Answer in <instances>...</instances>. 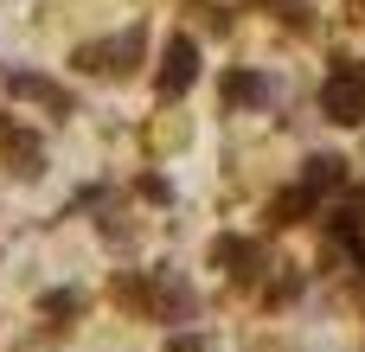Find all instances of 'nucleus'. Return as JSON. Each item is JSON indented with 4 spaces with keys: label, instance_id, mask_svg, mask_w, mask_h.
<instances>
[{
    "label": "nucleus",
    "instance_id": "f257e3e1",
    "mask_svg": "<svg viewBox=\"0 0 365 352\" xmlns=\"http://www.w3.org/2000/svg\"><path fill=\"white\" fill-rule=\"evenodd\" d=\"M141 51H148V32H141V26H128L122 38L77 45V71H90V77H128V71L141 64Z\"/></svg>",
    "mask_w": 365,
    "mask_h": 352
},
{
    "label": "nucleus",
    "instance_id": "f03ea898",
    "mask_svg": "<svg viewBox=\"0 0 365 352\" xmlns=\"http://www.w3.org/2000/svg\"><path fill=\"white\" fill-rule=\"evenodd\" d=\"M321 109H327L334 122H346V128L365 122V71L359 64H340V71L321 83Z\"/></svg>",
    "mask_w": 365,
    "mask_h": 352
},
{
    "label": "nucleus",
    "instance_id": "7ed1b4c3",
    "mask_svg": "<svg viewBox=\"0 0 365 352\" xmlns=\"http://www.w3.org/2000/svg\"><path fill=\"white\" fill-rule=\"evenodd\" d=\"M199 83V45L192 38H173L167 45V64H160V96H186Z\"/></svg>",
    "mask_w": 365,
    "mask_h": 352
},
{
    "label": "nucleus",
    "instance_id": "20e7f679",
    "mask_svg": "<svg viewBox=\"0 0 365 352\" xmlns=\"http://www.w3.org/2000/svg\"><path fill=\"white\" fill-rule=\"evenodd\" d=\"M6 96H19V103H45V109H58V115H71L77 103H71V90H58L51 77H38V71H6Z\"/></svg>",
    "mask_w": 365,
    "mask_h": 352
},
{
    "label": "nucleus",
    "instance_id": "39448f33",
    "mask_svg": "<svg viewBox=\"0 0 365 352\" xmlns=\"http://www.w3.org/2000/svg\"><path fill=\"white\" fill-rule=\"evenodd\" d=\"M0 160H13L26 180L45 167V147H38V135L32 128H19V122H0Z\"/></svg>",
    "mask_w": 365,
    "mask_h": 352
},
{
    "label": "nucleus",
    "instance_id": "423d86ee",
    "mask_svg": "<svg viewBox=\"0 0 365 352\" xmlns=\"http://www.w3.org/2000/svg\"><path fill=\"white\" fill-rule=\"evenodd\" d=\"M340 180H346V160H340V154H314V160H308V173H302V186H308L314 199H321V192H334Z\"/></svg>",
    "mask_w": 365,
    "mask_h": 352
},
{
    "label": "nucleus",
    "instance_id": "0eeeda50",
    "mask_svg": "<svg viewBox=\"0 0 365 352\" xmlns=\"http://www.w3.org/2000/svg\"><path fill=\"white\" fill-rule=\"evenodd\" d=\"M225 96L250 109V103H269V83H263L257 71H231V77H225Z\"/></svg>",
    "mask_w": 365,
    "mask_h": 352
},
{
    "label": "nucleus",
    "instance_id": "6e6552de",
    "mask_svg": "<svg viewBox=\"0 0 365 352\" xmlns=\"http://www.w3.org/2000/svg\"><path fill=\"white\" fill-rule=\"evenodd\" d=\"M212 263H231V276H250L257 250H250L244 237H218V244H212Z\"/></svg>",
    "mask_w": 365,
    "mask_h": 352
},
{
    "label": "nucleus",
    "instance_id": "1a4fd4ad",
    "mask_svg": "<svg viewBox=\"0 0 365 352\" xmlns=\"http://www.w3.org/2000/svg\"><path fill=\"white\" fill-rule=\"evenodd\" d=\"M302 212H314V192H308V186H289V192L276 199V218H282V224H295Z\"/></svg>",
    "mask_w": 365,
    "mask_h": 352
},
{
    "label": "nucleus",
    "instance_id": "9d476101",
    "mask_svg": "<svg viewBox=\"0 0 365 352\" xmlns=\"http://www.w3.org/2000/svg\"><path fill=\"white\" fill-rule=\"evenodd\" d=\"M77 308H83V301H77L71 289H64V295H45V314H77Z\"/></svg>",
    "mask_w": 365,
    "mask_h": 352
},
{
    "label": "nucleus",
    "instance_id": "9b49d317",
    "mask_svg": "<svg viewBox=\"0 0 365 352\" xmlns=\"http://www.w3.org/2000/svg\"><path fill=\"white\" fill-rule=\"evenodd\" d=\"M167 352H205V340H173Z\"/></svg>",
    "mask_w": 365,
    "mask_h": 352
}]
</instances>
